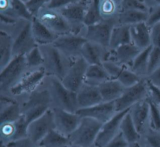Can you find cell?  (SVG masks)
<instances>
[{"instance_id":"cell-43","label":"cell","mask_w":160,"mask_h":147,"mask_svg":"<svg viewBox=\"0 0 160 147\" xmlns=\"http://www.w3.org/2000/svg\"><path fill=\"white\" fill-rule=\"evenodd\" d=\"M148 87V99L153 103L160 105V87L154 84L146 77Z\"/></svg>"},{"instance_id":"cell-10","label":"cell","mask_w":160,"mask_h":147,"mask_svg":"<svg viewBox=\"0 0 160 147\" xmlns=\"http://www.w3.org/2000/svg\"><path fill=\"white\" fill-rule=\"evenodd\" d=\"M11 36L13 39V57L21 55H25L38 46L32 35L31 21H24Z\"/></svg>"},{"instance_id":"cell-28","label":"cell","mask_w":160,"mask_h":147,"mask_svg":"<svg viewBox=\"0 0 160 147\" xmlns=\"http://www.w3.org/2000/svg\"><path fill=\"white\" fill-rule=\"evenodd\" d=\"M148 17V11L129 9L119 11L116 19L118 24L131 26L134 24L146 22Z\"/></svg>"},{"instance_id":"cell-17","label":"cell","mask_w":160,"mask_h":147,"mask_svg":"<svg viewBox=\"0 0 160 147\" xmlns=\"http://www.w3.org/2000/svg\"><path fill=\"white\" fill-rule=\"evenodd\" d=\"M129 110L130 108L116 112L110 120L103 123L94 143L96 147H105L118 133L120 131L121 123Z\"/></svg>"},{"instance_id":"cell-32","label":"cell","mask_w":160,"mask_h":147,"mask_svg":"<svg viewBox=\"0 0 160 147\" xmlns=\"http://www.w3.org/2000/svg\"><path fill=\"white\" fill-rule=\"evenodd\" d=\"M152 45L142 50L133 60L129 69L142 78L148 76L149 56Z\"/></svg>"},{"instance_id":"cell-38","label":"cell","mask_w":160,"mask_h":147,"mask_svg":"<svg viewBox=\"0 0 160 147\" xmlns=\"http://www.w3.org/2000/svg\"><path fill=\"white\" fill-rule=\"evenodd\" d=\"M26 62L28 69H35L44 64V58L39 46H36L25 55Z\"/></svg>"},{"instance_id":"cell-1","label":"cell","mask_w":160,"mask_h":147,"mask_svg":"<svg viewBox=\"0 0 160 147\" xmlns=\"http://www.w3.org/2000/svg\"><path fill=\"white\" fill-rule=\"evenodd\" d=\"M38 46L43 55V67L47 75L62 80L74 60L64 55L52 44Z\"/></svg>"},{"instance_id":"cell-24","label":"cell","mask_w":160,"mask_h":147,"mask_svg":"<svg viewBox=\"0 0 160 147\" xmlns=\"http://www.w3.org/2000/svg\"><path fill=\"white\" fill-rule=\"evenodd\" d=\"M31 29L38 45L53 44L59 36L49 30L36 16L31 21Z\"/></svg>"},{"instance_id":"cell-16","label":"cell","mask_w":160,"mask_h":147,"mask_svg":"<svg viewBox=\"0 0 160 147\" xmlns=\"http://www.w3.org/2000/svg\"><path fill=\"white\" fill-rule=\"evenodd\" d=\"M102 65L111 79L118 80L125 87L134 85L143 78L132 72L129 67L111 60H105L102 63Z\"/></svg>"},{"instance_id":"cell-13","label":"cell","mask_w":160,"mask_h":147,"mask_svg":"<svg viewBox=\"0 0 160 147\" xmlns=\"http://www.w3.org/2000/svg\"><path fill=\"white\" fill-rule=\"evenodd\" d=\"M89 64L79 57L72 62L61 82L69 90L77 92L84 83L86 72Z\"/></svg>"},{"instance_id":"cell-37","label":"cell","mask_w":160,"mask_h":147,"mask_svg":"<svg viewBox=\"0 0 160 147\" xmlns=\"http://www.w3.org/2000/svg\"><path fill=\"white\" fill-rule=\"evenodd\" d=\"M141 147H160V131L149 128L139 141Z\"/></svg>"},{"instance_id":"cell-33","label":"cell","mask_w":160,"mask_h":147,"mask_svg":"<svg viewBox=\"0 0 160 147\" xmlns=\"http://www.w3.org/2000/svg\"><path fill=\"white\" fill-rule=\"evenodd\" d=\"M69 138L56 129L51 130L39 143L42 147H68Z\"/></svg>"},{"instance_id":"cell-44","label":"cell","mask_w":160,"mask_h":147,"mask_svg":"<svg viewBox=\"0 0 160 147\" xmlns=\"http://www.w3.org/2000/svg\"><path fill=\"white\" fill-rule=\"evenodd\" d=\"M48 1L49 0H28L25 3L30 12L36 16L39 11L47 5Z\"/></svg>"},{"instance_id":"cell-51","label":"cell","mask_w":160,"mask_h":147,"mask_svg":"<svg viewBox=\"0 0 160 147\" xmlns=\"http://www.w3.org/2000/svg\"><path fill=\"white\" fill-rule=\"evenodd\" d=\"M149 9L152 6L160 5V0H141Z\"/></svg>"},{"instance_id":"cell-2","label":"cell","mask_w":160,"mask_h":147,"mask_svg":"<svg viewBox=\"0 0 160 147\" xmlns=\"http://www.w3.org/2000/svg\"><path fill=\"white\" fill-rule=\"evenodd\" d=\"M51 101L52 98L48 88L36 89L29 94L28 100L24 103L21 114L29 123L49 109Z\"/></svg>"},{"instance_id":"cell-14","label":"cell","mask_w":160,"mask_h":147,"mask_svg":"<svg viewBox=\"0 0 160 147\" xmlns=\"http://www.w3.org/2000/svg\"><path fill=\"white\" fill-rule=\"evenodd\" d=\"M52 129H55L52 110L49 109L42 116L29 123L28 137L37 144Z\"/></svg>"},{"instance_id":"cell-55","label":"cell","mask_w":160,"mask_h":147,"mask_svg":"<svg viewBox=\"0 0 160 147\" xmlns=\"http://www.w3.org/2000/svg\"><path fill=\"white\" fill-rule=\"evenodd\" d=\"M38 147H42V146H38Z\"/></svg>"},{"instance_id":"cell-15","label":"cell","mask_w":160,"mask_h":147,"mask_svg":"<svg viewBox=\"0 0 160 147\" xmlns=\"http://www.w3.org/2000/svg\"><path fill=\"white\" fill-rule=\"evenodd\" d=\"M55 129L69 136L79 126L82 117L78 113L66 111L59 107L52 109Z\"/></svg>"},{"instance_id":"cell-21","label":"cell","mask_w":160,"mask_h":147,"mask_svg":"<svg viewBox=\"0 0 160 147\" xmlns=\"http://www.w3.org/2000/svg\"><path fill=\"white\" fill-rule=\"evenodd\" d=\"M109 50L100 44L86 40L81 49V57L89 65L102 64L107 59Z\"/></svg>"},{"instance_id":"cell-42","label":"cell","mask_w":160,"mask_h":147,"mask_svg":"<svg viewBox=\"0 0 160 147\" xmlns=\"http://www.w3.org/2000/svg\"><path fill=\"white\" fill-rule=\"evenodd\" d=\"M159 67H160V47H154L152 45L149 56L148 76Z\"/></svg>"},{"instance_id":"cell-22","label":"cell","mask_w":160,"mask_h":147,"mask_svg":"<svg viewBox=\"0 0 160 147\" xmlns=\"http://www.w3.org/2000/svg\"><path fill=\"white\" fill-rule=\"evenodd\" d=\"M79 108H88L102 102L98 86L84 83L76 92Z\"/></svg>"},{"instance_id":"cell-20","label":"cell","mask_w":160,"mask_h":147,"mask_svg":"<svg viewBox=\"0 0 160 147\" xmlns=\"http://www.w3.org/2000/svg\"><path fill=\"white\" fill-rule=\"evenodd\" d=\"M129 111L137 130L142 135L150 127V106L148 98L132 105Z\"/></svg>"},{"instance_id":"cell-46","label":"cell","mask_w":160,"mask_h":147,"mask_svg":"<svg viewBox=\"0 0 160 147\" xmlns=\"http://www.w3.org/2000/svg\"><path fill=\"white\" fill-rule=\"evenodd\" d=\"M129 143L119 131L118 133L105 146V147H128Z\"/></svg>"},{"instance_id":"cell-4","label":"cell","mask_w":160,"mask_h":147,"mask_svg":"<svg viewBox=\"0 0 160 147\" xmlns=\"http://www.w3.org/2000/svg\"><path fill=\"white\" fill-rule=\"evenodd\" d=\"M49 77L48 90L52 101L57 104V107L76 113L79 109L76 92L67 88L59 78L53 76H49Z\"/></svg>"},{"instance_id":"cell-41","label":"cell","mask_w":160,"mask_h":147,"mask_svg":"<svg viewBox=\"0 0 160 147\" xmlns=\"http://www.w3.org/2000/svg\"><path fill=\"white\" fill-rule=\"evenodd\" d=\"M118 4L120 11L129 9H140L148 11L149 9L141 0H115Z\"/></svg>"},{"instance_id":"cell-3","label":"cell","mask_w":160,"mask_h":147,"mask_svg":"<svg viewBox=\"0 0 160 147\" xmlns=\"http://www.w3.org/2000/svg\"><path fill=\"white\" fill-rule=\"evenodd\" d=\"M101 122L89 117H82L78 128L68 136L71 145L90 147L94 143L102 126Z\"/></svg>"},{"instance_id":"cell-49","label":"cell","mask_w":160,"mask_h":147,"mask_svg":"<svg viewBox=\"0 0 160 147\" xmlns=\"http://www.w3.org/2000/svg\"><path fill=\"white\" fill-rule=\"evenodd\" d=\"M6 147H35V144L28 137H26L8 142Z\"/></svg>"},{"instance_id":"cell-30","label":"cell","mask_w":160,"mask_h":147,"mask_svg":"<svg viewBox=\"0 0 160 147\" xmlns=\"http://www.w3.org/2000/svg\"><path fill=\"white\" fill-rule=\"evenodd\" d=\"M120 131L129 144L139 142L141 140V135L137 130L129 111L126 114L121 123Z\"/></svg>"},{"instance_id":"cell-23","label":"cell","mask_w":160,"mask_h":147,"mask_svg":"<svg viewBox=\"0 0 160 147\" xmlns=\"http://www.w3.org/2000/svg\"><path fill=\"white\" fill-rule=\"evenodd\" d=\"M131 43L141 50L151 45V27L146 22H142L130 26Z\"/></svg>"},{"instance_id":"cell-7","label":"cell","mask_w":160,"mask_h":147,"mask_svg":"<svg viewBox=\"0 0 160 147\" xmlns=\"http://www.w3.org/2000/svg\"><path fill=\"white\" fill-rule=\"evenodd\" d=\"M89 1L90 0H79L58 10L69 23L71 32L81 34L85 27L84 21Z\"/></svg>"},{"instance_id":"cell-36","label":"cell","mask_w":160,"mask_h":147,"mask_svg":"<svg viewBox=\"0 0 160 147\" xmlns=\"http://www.w3.org/2000/svg\"><path fill=\"white\" fill-rule=\"evenodd\" d=\"M102 21L103 20L98 7V0H90L84 21L85 26L93 25Z\"/></svg>"},{"instance_id":"cell-29","label":"cell","mask_w":160,"mask_h":147,"mask_svg":"<svg viewBox=\"0 0 160 147\" xmlns=\"http://www.w3.org/2000/svg\"><path fill=\"white\" fill-rule=\"evenodd\" d=\"M12 37L2 31L0 32V69H2L12 59Z\"/></svg>"},{"instance_id":"cell-53","label":"cell","mask_w":160,"mask_h":147,"mask_svg":"<svg viewBox=\"0 0 160 147\" xmlns=\"http://www.w3.org/2000/svg\"><path fill=\"white\" fill-rule=\"evenodd\" d=\"M68 147H82V146H78V145H71L70 146H68Z\"/></svg>"},{"instance_id":"cell-5","label":"cell","mask_w":160,"mask_h":147,"mask_svg":"<svg viewBox=\"0 0 160 147\" xmlns=\"http://www.w3.org/2000/svg\"><path fill=\"white\" fill-rule=\"evenodd\" d=\"M28 69L24 55L14 57L8 65L1 70V91H9L21 79Z\"/></svg>"},{"instance_id":"cell-6","label":"cell","mask_w":160,"mask_h":147,"mask_svg":"<svg viewBox=\"0 0 160 147\" xmlns=\"http://www.w3.org/2000/svg\"><path fill=\"white\" fill-rule=\"evenodd\" d=\"M46 76L47 74L43 66L28 69L18 83L9 90V92L15 96L30 94L38 88Z\"/></svg>"},{"instance_id":"cell-45","label":"cell","mask_w":160,"mask_h":147,"mask_svg":"<svg viewBox=\"0 0 160 147\" xmlns=\"http://www.w3.org/2000/svg\"><path fill=\"white\" fill-rule=\"evenodd\" d=\"M146 22L150 27L160 22V5L152 6L149 9L148 17Z\"/></svg>"},{"instance_id":"cell-48","label":"cell","mask_w":160,"mask_h":147,"mask_svg":"<svg viewBox=\"0 0 160 147\" xmlns=\"http://www.w3.org/2000/svg\"><path fill=\"white\" fill-rule=\"evenodd\" d=\"M151 39L152 46L160 47V22L151 27Z\"/></svg>"},{"instance_id":"cell-31","label":"cell","mask_w":160,"mask_h":147,"mask_svg":"<svg viewBox=\"0 0 160 147\" xmlns=\"http://www.w3.org/2000/svg\"><path fill=\"white\" fill-rule=\"evenodd\" d=\"M1 14L28 21H31L34 17L28 9L26 3L22 0H11L9 9Z\"/></svg>"},{"instance_id":"cell-34","label":"cell","mask_w":160,"mask_h":147,"mask_svg":"<svg viewBox=\"0 0 160 147\" xmlns=\"http://www.w3.org/2000/svg\"><path fill=\"white\" fill-rule=\"evenodd\" d=\"M21 116V110L16 100L1 107V125L8 123H14Z\"/></svg>"},{"instance_id":"cell-11","label":"cell","mask_w":160,"mask_h":147,"mask_svg":"<svg viewBox=\"0 0 160 147\" xmlns=\"http://www.w3.org/2000/svg\"><path fill=\"white\" fill-rule=\"evenodd\" d=\"M86 39L80 34L69 32L59 36L52 44L64 55L71 60L81 57V52Z\"/></svg>"},{"instance_id":"cell-47","label":"cell","mask_w":160,"mask_h":147,"mask_svg":"<svg viewBox=\"0 0 160 147\" xmlns=\"http://www.w3.org/2000/svg\"><path fill=\"white\" fill-rule=\"evenodd\" d=\"M78 1L79 0H49L46 7L58 11Z\"/></svg>"},{"instance_id":"cell-18","label":"cell","mask_w":160,"mask_h":147,"mask_svg":"<svg viewBox=\"0 0 160 147\" xmlns=\"http://www.w3.org/2000/svg\"><path fill=\"white\" fill-rule=\"evenodd\" d=\"M114 102H102L90 107L79 108L76 113L81 117L92 118L104 123L116 113Z\"/></svg>"},{"instance_id":"cell-9","label":"cell","mask_w":160,"mask_h":147,"mask_svg":"<svg viewBox=\"0 0 160 147\" xmlns=\"http://www.w3.org/2000/svg\"><path fill=\"white\" fill-rule=\"evenodd\" d=\"M117 24V19L103 20L99 23L85 26L81 35L88 41L92 42L109 49L112 28Z\"/></svg>"},{"instance_id":"cell-56","label":"cell","mask_w":160,"mask_h":147,"mask_svg":"<svg viewBox=\"0 0 160 147\" xmlns=\"http://www.w3.org/2000/svg\"></svg>"},{"instance_id":"cell-50","label":"cell","mask_w":160,"mask_h":147,"mask_svg":"<svg viewBox=\"0 0 160 147\" xmlns=\"http://www.w3.org/2000/svg\"><path fill=\"white\" fill-rule=\"evenodd\" d=\"M146 78L154 84L160 87V67L150 74Z\"/></svg>"},{"instance_id":"cell-26","label":"cell","mask_w":160,"mask_h":147,"mask_svg":"<svg viewBox=\"0 0 160 147\" xmlns=\"http://www.w3.org/2000/svg\"><path fill=\"white\" fill-rule=\"evenodd\" d=\"M131 43L130 36V26L116 24L112 28L109 44V50H113L126 44Z\"/></svg>"},{"instance_id":"cell-19","label":"cell","mask_w":160,"mask_h":147,"mask_svg":"<svg viewBox=\"0 0 160 147\" xmlns=\"http://www.w3.org/2000/svg\"><path fill=\"white\" fill-rule=\"evenodd\" d=\"M141 50L132 43L124 44L115 49L109 50L106 60H111L129 68Z\"/></svg>"},{"instance_id":"cell-35","label":"cell","mask_w":160,"mask_h":147,"mask_svg":"<svg viewBox=\"0 0 160 147\" xmlns=\"http://www.w3.org/2000/svg\"><path fill=\"white\" fill-rule=\"evenodd\" d=\"M98 7L102 20L116 19L120 11L115 0H98Z\"/></svg>"},{"instance_id":"cell-52","label":"cell","mask_w":160,"mask_h":147,"mask_svg":"<svg viewBox=\"0 0 160 147\" xmlns=\"http://www.w3.org/2000/svg\"><path fill=\"white\" fill-rule=\"evenodd\" d=\"M128 147H141V145L139 142H137V143L130 144Z\"/></svg>"},{"instance_id":"cell-12","label":"cell","mask_w":160,"mask_h":147,"mask_svg":"<svg viewBox=\"0 0 160 147\" xmlns=\"http://www.w3.org/2000/svg\"><path fill=\"white\" fill-rule=\"evenodd\" d=\"M36 17L58 36L71 32L69 23L57 10L51 9L45 6L39 11Z\"/></svg>"},{"instance_id":"cell-27","label":"cell","mask_w":160,"mask_h":147,"mask_svg":"<svg viewBox=\"0 0 160 147\" xmlns=\"http://www.w3.org/2000/svg\"><path fill=\"white\" fill-rule=\"evenodd\" d=\"M111 79L102 64L89 65L86 72L84 83L99 86L102 83Z\"/></svg>"},{"instance_id":"cell-25","label":"cell","mask_w":160,"mask_h":147,"mask_svg":"<svg viewBox=\"0 0 160 147\" xmlns=\"http://www.w3.org/2000/svg\"><path fill=\"white\" fill-rule=\"evenodd\" d=\"M99 90L102 102H112L116 100L124 92V87L119 82L114 79H109L99 86Z\"/></svg>"},{"instance_id":"cell-54","label":"cell","mask_w":160,"mask_h":147,"mask_svg":"<svg viewBox=\"0 0 160 147\" xmlns=\"http://www.w3.org/2000/svg\"><path fill=\"white\" fill-rule=\"evenodd\" d=\"M22 1H24V2H26L28 1V0H22Z\"/></svg>"},{"instance_id":"cell-39","label":"cell","mask_w":160,"mask_h":147,"mask_svg":"<svg viewBox=\"0 0 160 147\" xmlns=\"http://www.w3.org/2000/svg\"><path fill=\"white\" fill-rule=\"evenodd\" d=\"M14 123L15 127V131L14 136L11 141L28 137V129L29 123L22 114L20 118L15 122H14Z\"/></svg>"},{"instance_id":"cell-8","label":"cell","mask_w":160,"mask_h":147,"mask_svg":"<svg viewBox=\"0 0 160 147\" xmlns=\"http://www.w3.org/2000/svg\"><path fill=\"white\" fill-rule=\"evenodd\" d=\"M148 98V87L146 78L131 87H126L123 93L115 100L116 111L119 112L130 108L138 102Z\"/></svg>"},{"instance_id":"cell-40","label":"cell","mask_w":160,"mask_h":147,"mask_svg":"<svg viewBox=\"0 0 160 147\" xmlns=\"http://www.w3.org/2000/svg\"><path fill=\"white\" fill-rule=\"evenodd\" d=\"M149 101L150 106L149 126L152 129L160 131V110L159 106Z\"/></svg>"}]
</instances>
